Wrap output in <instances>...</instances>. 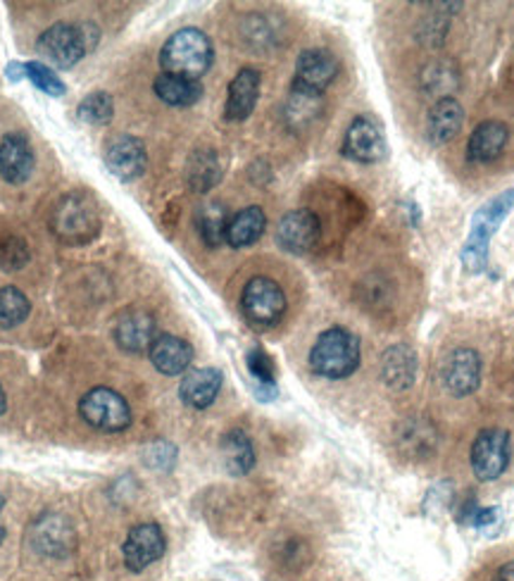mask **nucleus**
Returning <instances> with one entry per match:
<instances>
[{"label":"nucleus","instance_id":"nucleus-34","mask_svg":"<svg viewBox=\"0 0 514 581\" xmlns=\"http://www.w3.org/2000/svg\"><path fill=\"white\" fill-rule=\"evenodd\" d=\"M24 79H29L39 91L53 98L65 94V84H62V79L53 70L41 65V62H27V65H24Z\"/></svg>","mask_w":514,"mask_h":581},{"label":"nucleus","instance_id":"nucleus-22","mask_svg":"<svg viewBox=\"0 0 514 581\" xmlns=\"http://www.w3.org/2000/svg\"><path fill=\"white\" fill-rule=\"evenodd\" d=\"M465 122V110H462L460 100L453 96H441L438 103L431 108L429 120H426V136L434 146L448 144L455 138Z\"/></svg>","mask_w":514,"mask_h":581},{"label":"nucleus","instance_id":"nucleus-27","mask_svg":"<svg viewBox=\"0 0 514 581\" xmlns=\"http://www.w3.org/2000/svg\"><path fill=\"white\" fill-rule=\"evenodd\" d=\"M229 212L217 200H208L198 208L196 224L198 234L203 238V244L210 248H217L227 242V226H229Z\"/></svg>","mask_w":514,"mask_h":581},{"label":"nucleus","instance_id":"nucleus-31","mask_svg":"<svg viewBox=\"0 0 514 581\" xmlns=\"http://www.w3.org/2000/svg\"><path fill=\"white\" fill-rule=\"evenodd\" d=\"M246 364H248V372L253 374V379L258 382V398L262 400H272L277 398V382H274V360L267 356L262 348H253L248 350L246 356Z\"/></svg>","mask_w":514,"mask_h":581},{"label":"nucleus","instance_id":"nucleus-41","mask_svg":"<svg viewBox=\"0 0 514 581\" xmlns=\"http://www.w3.org/2000/svg\"><path fill=\"white\" fill-rule=\"evenodd\" d=\"M3 539H5V529H3V524H0V543H3Z\"/></svg>","mask_w":514,"mask_h":581},{"label":"nucleus","instance_id":"nucleus-7","mask_svg":"<svg viewBox=\"0 0 514 581\" xmlns=\"http://www.w3.org/2000/svg\"><path fill=\"white\" fill-rule=\"evenodd\" d=\"M472 472L479 482H496L510 465V432L488 427L472 444Z\"/></svg>","mask_w":514,"mask_h":581},{"label":"nucleus","instance_id":"nucleus-36","mask_svg":"<svg viewBox=\"0 0 514 581\" xmlns=\"http://www.w3.org/2000/svg\"><path fill=\"white\" fill-rule=\"evenodd\" d=\"M146 460L158 467V470H170L172 462L177 460V448L172 444H165V441H158V444H150L146 450Z\"/></svg>","mask_w":514,"mask_h":581},{"label":"nucleus","instance_id":"nucleus-17","mask_svg":"<svg viewBox=\"0 0 514 581\" xmlns=\"http://www.w3.org/2000/svg\"><path fill=\"white\" fill-rule=\"evenodd\" d=\"M34 150L27 141V136L22 134H8L0 141V176L8 184H24L29 182V176L34 174Z\"/></svg>","mask_w":514,"mask_h":581},{"label":"nucleus","instance_id":"nucleus-3","mask_svg":"<svg viewBox=\"0 0 514 581\" xmlns=\"http://www.w3.org/2000/svg\"><path fill=\"white\" fill-rule=\"evenodd\" d=\"M310 368L327 379L350 376L360 368V338L343 326L322 332L310 350Z\"/></svg>","mask_w":514,"mask_h":581},{"label":"nucleus","instance_id":"nucleus-10","mask_svg":"<svg viewBox=\"0 0 514 581\" xmlns=\"http://www.w3.org/2000/svg\"><path fill=\"white\" fill-rule=\"evenodd\" d=\"M443 384L450 396L465 398L481 386V358L474 348H455L443 362Z\"/></svg>","mask_w":514,"mask_h":581},{"label":"nucleus","instance_id":"nucleus-19","mask_svg":"<svg viewBox=\"0 0 514 581\" xmlns=\"http://www.w3.org/2000/svg\"><path fill=\"white\" fill-rule=\"evenodd\" d=\"M507 141H510L507 124L498 120L481 122L469 136L467 160L474 162V165H488V162H493L503 156Z\"/></svg>","mask_w":514,"mask_h":581},{"label":"nucleus","instance_id":"nucleus-6","mask_svg":"<svg viewBox=\"0 0 514 581\" xmlns=\"http://www.w3.org/2000/svg\"><path fill=\"white\" fill-rule=\"evenodd\" d=\"M79 412L86 424L105 434L124 432V429L131 424L129 403L124 400L117 391L105 386L91 388L89 394L79 400Z\"/></svg>","mask_w":514,"mask_h":581},{"label":"nucleus","instance_id":"nucleus-28","mask_svg":"<svg viewBox=\"0 0 514 581\" xmlns=\"http://www.w3.org/2000/svg\"><path fill=\"white\" fill-rule=\"evenodd\" d=\"M155 94L162 103L172 108H191L198 103L200 96H203V88H200L198 82L172 77V74L162 72L155 79Z\"/></svg>","mask_w":514,"mask_h":581},{"label":"nucleus","instance_id":"nucleus-33","mask_svg":"<svg viewBox=\"0 0 514 581\" xmlns=\"http://www.w3.org/2000/svg\"><path fill=\"white\" fill-rule=\"evenodd\" d=\"M115 115V106H112V98L103 91H96L91 96H86L79 106V120L84 124L103 126Z\"/></svg>","mask_w":514,"mask_h":581},{"label":"nucleus","instance_id":"nucleus-16","mask_svg":"<svg viewBox=\"0 0 514 581\" xmlns=\"http://www.w3.org/2000/svg\"><path fill=\"white\" fill-rule=\"evenodd\" d=\"M438 446L436 427L426 417H412L396 429V448L408 460H426Z\"/></svg>","mask_w":514,"mask_h":581},{"label":"nucleus","instance_id":"nucleus-29","mask_svg":"<svg viewBox=\"0 0 514 581\" xmlns=\"http://www.w3.org/2000/svg\"><path fill=\"white\" fill-rule=\"evenodd\" d=\"M186 180L196 194L210 191V188L217 186V182L222 180L220 158L212 153V150H198V153L188 160Z\"/></svg>","mask_w":514,"mask_h":581},{"label":"nucleus","instance_id":"nucleus-13","mask_svg":"<svg viewBox=\"0 0 514 581\" xmlns=\"http://www.w3.org/2000/svg\"><path fill=\"white\" fill-rule=\"evenodd\" d=\"M343 156L362 165H372L386 156V138L379 126L367 118H358L348 126L343 138Z\"/></svg>","mask_w":514,"mask_h":581},{"label":"nucleus","instance_id":"nucleus-11","mask_svg":"<svg viewBox=\"0 0 514 581\" xmlns=\"http://www.w3.org/2000/svg\"><path fill=\"white\" fill-rule=\"evenodd\" d=\"M322 234L319 218L312 210H291L286 212L279 226H277V242L284 250L293 252V256H303L317 246Z\"/></svg>","mask_w":514,"mask_h":581},{"label":"nucleus","instance_id":"nucleus-2","mask_svg":"<svg viewBox=\"0 0 514 581\" xmlns=\"http://www.w3.org/2000/svg\"><path fill=\"white\" fill-rule=\"evenodd\" d=\"M212 58H215L212 41L200 29L188 27L172 34L167 44L162 46L160 65L172 77L198 82L210 70Z\"/></svg>","mask_w":514,"mask_h":581},{"label":"nucleus","instance_id":"nucleus-18","mask_svg":"<svg viewBox=\"0 0 514 581\" xmlns=\"http://www.w3.org/2000/svg\"><path fill=\"white\" fill-rule=\"evenodd\" d=\"M148 353L155 370L165 376L184 374L193 362V346L186 338L174 334H158L155 344L150 346Z\"/></svg>","mask_w":514,"mask_h":581},{"label":"nucleus","instance_id":"nucleus-23","mask_svg":"<svg viewBox=\"0 0 514 581\" xmlns=\"http://www.w3.org/2000/svg\"><path fill=\"white\" fill-rule=\"evenodd\" d=\"M381 376L393 391H405L415 384L417 356L410 346H391L381 358Z\"/></svg>","mask_w":514,"mask_h":581},{"label":"nucleus","instance_id":"nucleus-30","mask_svg":"<svg viewBox=\"0 0 514 581\" xmlns=\"http://www.w3.org/2000/svg\"><path fill=\"white\" fill-rule=\"evenodd\" d=\"M319 112H322V94L293 86L291 96L286 100V122L291 124L293 129H300V126L315 122Z\"/></svg>","mask_w":514,"mask_h":581},{"label":"nucleus","instance_id":"nucleus-1","mask_svg":"<svg viewBox=\"0 0 514 581\" xmlns=\"http://www.w3.org/2000/svg\"><path fill=\"white\" fill-rule=\"evenodd\" d=\"M514 212V188L493 196L491 200L472 214L467 242L462 246L460 260L462 268L469 274H481L488 268V252H491V242L498 234L500 226Z\"/></svg>","mask_w":514,"mask_h":581},{"label":"nucleus","instance_id":"nucleus-20","mask_svg":"<svg viewBox=\"0 0 514 581\" xmlns=\"http://www.w3.org/2000/svg\"><path fill=\"white\" fill-rule=\"evenodd\" d=\"M260 72L253 67H243L236 74L234 82L229 84V96H227V108H224V118L229 122H243L258 106L260 98Z\"/></svg>","mask_w":514,"mask_h":581},{"label":"nucleus","instance_id":"nucleus-8","mask_svg":"<svg viewBox=\"0 0 514 581\" xmlns=\"http://www.w3.org/2000/svg\"><path fill=\"white\" fill-rule=\"evenodd\" d=\"M241 308L250 322L260 326L277 324L286 312L284 288L269 276H253L243 288Z\"/></svg>","mask_w":514,"mask_h":581},{"label":"nucleus","instance_id":"nucleus-26","mask_svg":"<svg viewBox=\"0 0 514 581\" xmlns=\"http://www.w3.org/2000/svg\"><path fill=\"white\" fill-rule=\"evenodd\" d=\"M34 546L46 555H65L74 546L70 524L58 515H46L34 527Z\"/></svg>","mask_w":514,"mask_h":581},{"label":"nucleus","instance_id":"nucleus-25","mask_svg":"<svg viewBox=\"0 0 514 581\" xmlns=\"http://www.w3.org/2000/svg\"><path fill=\"white\" fill-rule=\"evenodd\" d=\"M222 458L227 472L234 477H243L255 467V448L253 441L243 429H231L222 438Z\"/></svg>","mask_w":514,"mask_h":581},{"label":"nucleus","instance_id":"nucleus-21","mask_svg":"<svg viewBox=\"0 0 514 581\" xmlns=\"http://www.w3.org/2000/svg\"><path fill=\"white\" fill-rule=\"evenodd\" d=\"M224 384V376L215 368H200V370H188L186 376L181 379L179 396L188 408L193 410H205L212 403L217 400L220 388Z\"/></svg>","mask_w":514,"mask_h":581},{"label":"nucleus","instance_id":"nucleus-14","mask_svg":"<svg viewBox=\"0 0 514 581\" xmlns=\"http://www.w3.org/2000/svg\"><path fill=\"white\" fill-rule=\"evenodd\" d=\"M338 77V60L327 48H308L296 62L293 86L322 94Z\"/></svg>","mask_w":514,"mask_h":581},{"label":"nucleus","instance_id":"nucleus-4","mask_svg":"<svg viewBox=\"0 0 514 581\" xmlns=\"http://www.w3.org/2000/svg\"><path fill=\"white\" fill-rule=\"evenodd\" d=\"M98 41L96 27L89 24H53V27L46 29L39 36V44L36 50L43 60H48L50 65H55L60 70H70L77 65V62L93 50Z\"/></svg>","mask_w":514,"mask_h":581},{"label":"nucleus","instance_id":"nucleus-35","mask_svg":"<svg viewBox=\"0 0 514 581\" xmlns=\"http://www.w3.org/2000/svg\"><path fill=\"white\" fill-rule=\"evenodd\" d=\"M29 260V250L24 246V242L20 238H5L3 244H0V268L3 270H20L27 264Z\"/></svg>","mask_w":514,"mask_h":581},{"label":"nucleus","instance_id":"nucleus-5","mask_svg":"<svg viewBox=\"0 0 514 581\" xmlns=\"http://www.w3.org/2000/svg\"><path fill=\"white\" fill-rule=\"evenodd\" d=\"M50 230L65 244H89L100 232V214L89 196L62 198L50 214Z\"/></svg>","mask_w":514,"mask_h":581},{"label":"nucleus","instance_id":"nucleus-32","mask_svg":"<svg viewBox=\"0 0 514 581\" xmlns=\"http://www.w3.org/2000/svg\"><path fill=\"white\" fill-rule=\"evenodd\" d=\"M29 298L22 294L15 286L0 288V326L3 330H12V326L22 324L29 318Z\"/></svg>","mask_w":514,"mask_h":581},{"label":"nucleus","instance_id":"nucleus-39","mask_svg":"<svg viewBox=\"0 0 514 581\" xmlns=\"http://www.w3.org/2000/svg\"><path fill=\"white\" fill-rule=\"evenodd\" d=\"M493 581H514V563H505L503 567H500Z\"/></svg>","mask_w":514,"mask_h":581},{"label":"nucleus","instance_id":"nucleus-40","mask_svg":"<svg viewBox=\"0 0 514 581\" xmlns=\"http://www.w3.org/2000/svg\"><path fill=\"white\" fill-rule=\"evenodd\" d=\"M5 406H8V403H5V391H3V386H0V415L5 412Z\"/></svg>","mask_w":514,"mask_h":581},{"label":"nucleus","instance_id":"nucleus-15","mask_svg":"<svg viewBox=\"0 0 514 581\" xmlns=\"http://www.w3.org/2000/svg\"><path fill=\"white\" fill-rule=\"evenodd\" d=\"M112 334H115V341L122 350L146 353V350H150V346L155 344L158 326H155L153 314L146 312V310L131 308V310L120 314Z\"/></svg>","mask_w":514,"mask_h":581},{"label":"nucleus","instance_id":"nucleus-37","mask_svg":"<svg viewBox=\"0 0 514 581\" xmlns=\"http://www.w3.org/2000/svg\"><path fill=\"white\" fill-rule=\"evenodd\" d=\"M500 522V512L496 508H479L476 510V515L472 517V524L474 529H481V532H486V529H491Z\"/></svg>","mask_w":514,"mask_h":581},{"label":"nucleus","instance_id":"nucleus-12","mask_svg":"<svg viewBox=\"0 0 514 581\" xmlns=\"http://www.w3.org/2000/svg\"><path fill=\"white\" fill-rule=\"evenodd\" d=\"M105 165L122 182H134L148 168V153L141 138L120 134L110 138L105 148Z\"/></svg>","mask_w":514,"mask_h":581},{"label":"nucleus","instance_id":"nucleus-9","mask_svg":"<svg viewBox=\"0 0 514 581\" xmlns=\"http://www.w3.org/2000/svg\"><path fill=\"white\" fill-rule=\"evenodd\" d=\"M167 539L162 532L160 524L155 522H141L136 524L131 532L127 534V541L122 546L124 565L131 572H143L150 565L158 563L162 555H165Z\"/></svg>","mask_w":514,"mask_h":581},{"label":"nucleus","instance_id":"nucleus-38","mask_svg":"<svg viewBox=\"0 0 514 581\" xmlns=\"http://www.w3.org/2000/svg\"><path fill=\"white\" fill-rule=\"evenodd\" d=\"M5 74H8L10 82H22L24 79V65L22 62H10Z\"/></svg>","mask_w":514,"mask_h":581},{"label":"nucleus","instance_id":"nucleus-24","mask_svg":"<svg viewBox=\"0 0 514 581\" xmlns=\"http://www.w3.org/2000/svg\"><path fill=\"white\" fill-rule=\"evenodd\" d=\"M267 230V214L258 206L243 208L236 212L227 226V244L231 248H246L253 246L258 238Z\"/></svg>","mask_w":514,"mask_h":581}]
</instances>
